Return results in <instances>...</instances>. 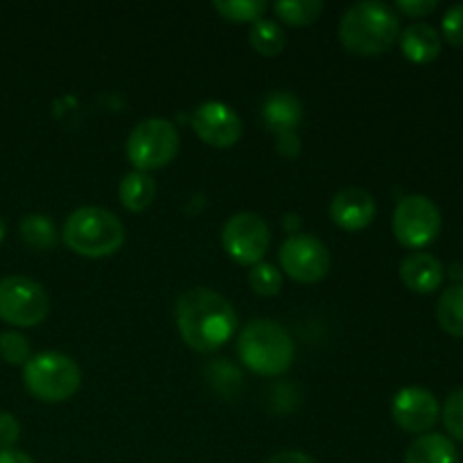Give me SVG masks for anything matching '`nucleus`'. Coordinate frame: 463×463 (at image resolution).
Segmentation results:
<instances>
[{
    "label": "nucleus",
    "mask_w": 463,
    "mask_h": 463,
    "mask_svg": "<svg viewBox=\"0 0 463 463\" xmlns=\"http://www.w3.org/2000/svg\"><path fill=\"white\" fill-rule=\"evenodd\" d=\"M279 260L285 274L298 283H317L330 271L328 247L315 235H289L280 247Z\"/></svg>",
    "instance_id": "nucleus-10"
},
{
    "label": "nucleus",
    "mask_w": 463,
    "mask_h": 463,
    "mask_svg": "<svg viewBox=\"0 0 463 463\" xmlns=\"http://www.w3.org/2000/svg\"><path fill=\"white\" fill-rule=\"evenodd\" d=\"M249 285L260 297H276L280 292V285H283V276L269 262H258L249 271Z\"/></svg>",
    "instance_id": "nucleus-24"
},
{
    "label": "nucleus",
    "mask_w": 463,
    "mask_h": 463,
    "mask_svg": "<svg viewBox=\"0 0 463 463\" xmlns=\"http://www.w3.org/2000/svg\"><path fill=\"white\" fill-rule=\"evenodd\" d=\"M269 226L256 213H238L222 231L226 253L240 265H258L269 249Z\"/></svg>",
    "instance_id": "nucleus-9"
},
{
    "label": "nucleus",
    "mask_w": 463,
    "mask_h": 463,
    "mask_svg": "<svg viewBox=\"0 0 463 463\" xmlns=\"http://www.w3.org/2000/svg\"><path fill=\"white\" fill-rule=\"evenodd\" d=\"M21 238L27 247L36 249V251H45L57 244V229H54L52 220L48 215H25L21 222Z\"/></svg>",
    "instance_id": "nucleus-20"
},
{
    "label": "nucleus",
    "mask_w": 463,
    "mask_h": 463,
    "mask_svg": "<svg viewBox=\"0 0 463 463\" xmlns=\"http://www.w3.org/2000/svg\"><path fill=\"white\" fill-rule=\"evenodd\" d=\"M249 41H251V45L260 54H265V57H274V54H279L280 50L285 48V32L276 21L260 18V21H256L251 25Z\"/></svg>",
    "instance_id": "nucleus-22"
},
{
    "label": "nucleus",
    "mask_w": 463,
    "mask_h": 463,
    "mask_svg": "<svg viewBox=\"0 0 463 463\" xmlns=\"http://www.w3.org/2000/svg\"><path fill=\"white\" fill-rule=\"evenodd\" d=\"M267 463H317L310 455L298 450H288V452H279L276 457H271Z\"/></svg>",
    "instance_id": "nucleus-31"
},
{
    "label": "nucleus",
    "mask_w": 463,
    "mask_h": 463,
    "mask_svg": "<svg viewBox=\"0 0 463 463\" xmlns=\"http://www.w3.org/2000/svg\"><path fill=\"white\" fill-rule=\"evenodd\" d=\"M63 242L72 253L84 258L113 256L125 242V226L107 208H77L63 224Z\"/></svg>",
    "instance_id": "nucleus-4"
},
{
    "label": "nucleus",
    "mask_w": 463,
    "mask_h": 463,
    "mask_svg": "<svg viewBox=\"0 0 463 463\" xmlns=\"http://www.w3.org/2000/svg\"><path fill=\"white\" fill-rule=\"evenodd\" d=\"M238 355L258 375L285 373L294 362V342L288 330L271 319H253L238 337Z\"/></svg>",
    "instance_id": "nucleus-3"
},
{
    "label": "nucleus",
    "mask_w": 463,
    "mask_h": 463,
    "mask_svg": "<svg viewBox=\"0 0 463 463\" xmlns=\"http://www.w3.org/2000/svg\"><path fill=\"white\" fill-rule=\"evenodd\" d=\"M193 129L213 147H233L242 136V120L224 102H203L193 113Z\"/></svg>",
    "instance_id": "nucleus-11"
},
{
    "label": "nucleus",
    "mask_w": 463,
    "mask_h": 463,
    "mask_svg": "<svg viewBox=\"0 0 463 463\" xmlns=\"http://www.w3.org/2000/svg\"><path fill=\"white\" fill-rule=\"evenodd\" d=\"M50 312V297L36 280L7 276L0 280V319L12 326H39Z\"/></svg>",
    "instance_id": "nucleus-7"
},
{
    "label": "nucleus",
    "mask_w": 463,
    "mask_h": 463,
    "mask_svg": "<svg viewBox=\"0 0 463 463\" xmlns=\"http://www.w3.org/2000/svg\"><path fill=\"white\" fill-rule=\"evenodd\" d=\"M262 120L276 136L297 131L303 120V104L289 90H274L262 102Z\"/></svg>",
    "instance_id": "nucleus-14"
},
{
    "label": "nucleus",
    "mask_w": 463,
    "mask_h": 463,
    "mask_svg": "<svg viewBox=\"0 0 463 463\" xmlns=\"http://www.w3.org/2000/svg\"><path fill=\"white\" fill-rule=\"evenodd\" d=\"M401 36V21L389 5L380 0L351 5L339 21V41L360 57H375L392 48Z\"/></svg>",
    "instance_id": "nucleus-2"
},
{
    "label": "nucleus",
    "mask_w": 463,
    "mask_h": 463,
    "mask_svg": "<svg viewBox=\"0 0 463 463\" xmlns=\"http://www.w3.org/2000/svg\"><path fill=\"white\" fill-rule=\"evenodd\" d=\"M5 231H7V229H5V222H3V217H0V242L5 240Z\"/></svg>",
    "instance_id": "nucleus-34"
},
{
    "label": "nucleus",
    "mask_w": 463,
    "mask_h": 463,
    "mask_svg": "<svg viewBox=\"0 0 463 463\" xmlns=\"http://www.w3.org/2000/svg\"><path fill=\"white\" fill-rule=\"evenodd\" d=\"M392 416L405 432L425 434L437 425L439 402L430 389L405 387L393 396Z\"/></svg>",
    "instance_id": "nucleus-12"
},
{
    "label": "nucleus",
    "mask_w": 463,
    "mask_h": 463,
    "mask_svg": "<svg viewBox=\"0 0 463 463\" xmlns=\"http://www.w3.org/2000/svg\"><path fill=\"white\" fill-rule=\"evenodd\" d=\"M279 138V152L283 154V156L292 158L297 156L298 152H301V140H298L297 131H289V134H280L276 136Z\"/></svg>",
    "instance_id": "nucleus-30"
},
{
    "label": "nucleus",
    "mask_w": 463,
    "mask_h": 463,
    "mask_svg": "<svg viewBox=\"0 0 463 463\" xmlns=\"http://www.w3.org/2000/svg\"><path fill=\"white\" fill-rule=\"evenodd\" d=\"M439 326L452 337H463V283L443 289L437 303Z\"/></svg>",
    "instance_id": "nucleus-19"
},
{
    "label": "nucleus",
    "mask_w": 463,
    "mask_h": 463,
    "mask_svg": "<svg viewBox=\"0 0 463 463\" xmlns=\"http://www.w3.org/2000/svg\"><path fill=\"white\" fill-rule=\"evenodd\" d=\"M21 439V423L9 411H0V450H12Z\"/></svg>",
    "instance_id": "nucleus-28"
},
{
    "label": "nucleus",
    "mask_w": 463,
    "mask_h": 463,
    "mask_svg": "<svg viewBox=\"0 0 463 463\" xmlns=\"http://www.w3.org/2000/svg\"><path fill=\"white\" fill-rule=\"evenodd\" d=\"M176 326L193 351L213 353L224 346L238 328V315L222 294L194 288L181 294L175 306Z\"/></svg>",
    "instance_id": "nucleus-1"
},
{
    "label": "nucleus",
    "mask_w": 463,
    "mask_h": 463,
    "mask_svg": "<svg viewBox=\"0 0 463 463\" xmlns=\"http://www.w3.org/2000/svg\"><path fill=\"white\" fill-rule=\"evenodd\" d=\"M441 36L450 45H463V3L452 5L441 21Z\"/></svg>",
    "instance_id": "nucleus-27"
},
{
    "label": "nucleus",
    "mask_w": 463,
    "mask_h": 463,
    "mask_svg": "<svg viewBox=\"0 0 463 463\" xmlns=\"http://www.w3.org/2000/svg\"><path fill=\"white\" fill-rule=\"evenodd\" d=\"M393 235L407 249H423L441 231V213L425 194H407L393 211Z\"/></svg>",
    "instance_id": "nucleus-8"
},
{
    "label": "nucleus",
    "mask_w": 463,
    "mask_h": 463,
    "mask_svg": "<svg viewBox=\"0 0 463 463\" xmlns=\"http://www.w3.org/2000/svg\"><path fill=\"white\" fill-rule=\"evenodd\" d=\"M330 217L344 231L366 229L375 217L373 194L362 188L342 190L330 203Z\"/></svg>",
    "instance_id": "nucleus-13"
},
{
    "label": "nucleus",
    "mask_w": 463,
    "mask_h": 463,
    "mask_svg": "<svg viewBox=\"0 0 463 463\" xmlns=\"http://www.w3.org/2000/svg\"><path fill=\"white\" fill-rule=\"evenodd\" d=\"M274 12L288 25L303 27L319 18V14L324 12V3L319 0H280L274 5Z\"/></svg>",
    "instance_id": "nucleus-21"
},
{
    "label": "nucleus",
    "mask_w": 463,
    "mask_h": 463,
    "mask_svg": "<svg viewBox=\"0 0 463 463\" xmlns=\"http://www.w3.org/2000/svg\"><path fill=\"white\" fill-rule=\"evenodd\" d=\"M215 9L229 21L251 23L253 25L267 12V3H262V0H220V3H215Z\"/></svg>",
    "instance_id": "nucleus-23"
},
{
    "label": "nucleus",
    "mask_w": 463,
    "mask_h": 463,
    "mask_svg": "<svg viewBox=\"0 0 463 463\" xmlns=\"http://www.w3.org/2000/svg\"><path fill=\"white\" fill-rule=\"evenodd\" d=\"M118 194H120V203L127 211L140 213L152 206L154 197H156V181L147 172L134 170L120 181Z\"/></svg>",
    "instance_id": "nucleus-18"
},
{
    "label": "nucleus",
    "mask_w": 463,
    "mask_h": 463,
    "mask_svg": "<svg viewBox=\"0 0 463 463\" xmlns=\"http://www.w3.org/2000/svg\"><path fill=\"white\" fill-rule=\"evenodd\" d=\"M396 9H401L407 16L420 18L428 16V14H432L437 9V0H398Z\"/></svg>",
    "instance_id": "nucleus-29"
},
{
    "label": "nucleus",
    "mask_w": 463,
    "mask_h": 463,
    "mask_svg": "<svg viewBox=\"0 0 463 463\" xmlns=\"http://www.w3.org/2000/svg\"><path fill=\"white\" fill-rule=\"evenodd\" d=\"M405 463H459V452L450 439L430 432L407 448Z\"/></svg>",
    "instance_id": "nucleus-17"
},
{
    "label": "nucleus",
    "mask_w": 463,
    "mask_h": 463,
    "mask_svg": "<svg viewBox=\"0 0 463 463\" xmlns=\"http://www.w3.org/2000/svg\"><path fill=\"white\" fill-rule=\"evenodd\" d=\"M0 463H34V461H32V457H27L25 452L12 448V450H0Z\"/></svg>",
    "instance_id": "nucleus-32"
},
{
    "label": "nucleus",
    "mask_w": 463,
    "mask_h": 463,
    "mask_svg": "<svg viewBox=\"0 0 463 463\" xmlns=\"http://www.w3.org/2000/svg\"><path fill=\"white\" fill-rule=\"evenodd\" d=\"M401 279L411 292L430 294L434 292V289L441 288L443 265L439 258L432 256V253H411V256H407L405 260H402Z\"/></svg>",
    "instance_id": "nucleus-15"
},
{
    "label": "nucleus",
    "mask_w": 463,
    "mask_h": 463,
    "mask_svg": "<svg viewBox=\"0 0 463 463\" xmlns=\"http://www.w3.org/2000/svg\"><path fill=\"white\" fill-rule=\"evenodd\" d=\"M283 226L288 231H297V226H298V220H297V215H292V213H289V215H285V220H283Z\"/></svg>",
    "instance_id": "nucleus-33"
},
{
    "label": "nucleus",
    "mask_w": 463,
    "mask_h": 463,
    "mask_svg": "<svg viewBox=\"0 0 463 463\" xmlns=\"http://www.w3.org/2000/svg\"><path fill=\"white\" fill-rule=\"evenodd\" d=\"M401 48L410 61L430 63L441 54V36L430 23H411L401 34Z\"/></svg>",
    "instance_id": "nucleus-16"
},
{
    "label": "nucleus",
    "mask_w": 463,
    "mask_h": 463,
    "mask_svg": "<svg viewBox=\"0 0 463 463\" xmlns=\"http://www.w3.org/2000/svg\"><path fill=\"white\" fill-rule=\"evenodd\" d=\"M443 425H446L448 434L463 443V387L448 396L446 405H443Z\"/></svg>",
    "instance_id": "nucleus-26"
},
{
    "label": "nucleus",
    "mask_w": 463,
    "mask_h": 463,
    "mask_svg": "<svg viewBox=\"0 0 463 463\" xmlns=\"http://www.w3.org/2000/svg\"><path fill=\"white\" fill-rule=\"evenodd\" d=\"M0 357H3L7 364H27L30 360V342L23 337L21 333H14V330H7V333L0 335Z\"/></svg>",
    "instance_id": "nucleus-25"
},
{
    "label": "nucleus",
    "mask_w": 463,
    "mask_h": 463,
    "mask_svg": "<svg viewBox=\"0 0 463 463\" xmlns=\"http://www.w3.org/2000/svg\"><path fill=\"white\" fill-rule=\"evenodd\" d=\"M25 389L41 402L71 401L81 384V371L72 357L45 351L30 357L23 369Z\"/></svg>",
    "instance_id": "nucleus-5"
},
{
    "label": "nucleus",
    "mask_w": 463,
    "mask_h": 463,
    "mask_svg": "<svg viewBox=\"0 0 463 463\" xmlns=\"http://www.w3.org/2000/svg\"><path fill=\"white\" fill-rule=\"evenodd\" d=\"M179 129L165 118L138 122L127 138V156L138 172L161 170L179 154Z\"/></svg>",
    "instance_id": "nucleus-6"
}]
</instances>
